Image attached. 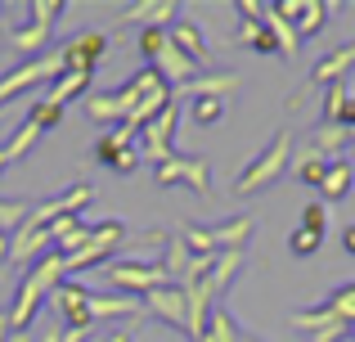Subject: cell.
<instances>
[{
	"label": "cell",
	"instance_id": "10",
	"mask_svg": "<svg viewBox=\"0 0 355 342\" xmlns=\"http://www.w3.org/2000/svg\"><path fill=\"white\" fill-rule=\"evenodd\" d=\"M108 50V36L104 32H86V36H77V41H68L63 45V68L68 72H95V63H99V54Z\"/></svg>",
	"mask_w": 355,
	"mask_h": 342
},
{
	"label": "cell",
	"instance_id": "7",
	"mask_svg": "<svg viewBox=\"0 0 355 342\" xmlns=\"http://www.w3.org/2000/svg\"><path fill=\"white\" fill-rule=\"evenodd\" d=\"M63 72V54H50V59H27L18 63L9 77H0V104L5 99H14L23 86H41V81H54Z\"/></svg>",
	"mask_w": 355,
	"mask_h": 342
},
{
	"label": "cell",
	"instance_id": "26",
	"mask_svg": "<svg viewBox=\"0 0 355 342\" xmlns=\"http://www.w3.org/2000/svg\"><path fill=\"white\" fill-rule=\"evenodd\" d=\"M320 243H324V234H315V230H306V225H297V230H293V239H288L293 257H311V253H320Z\"/></svg>",
	"mask_w": 355,
	"mask_h": 342
},
{
	"label": "cell",
	"instance_id": "12",
	"mask_svg": "<svg viewBox=\"0 0 355 342\" xmlns=\"http://www.w3.org/2000/svg\"><path fill=\"white\" fill-rule=\"evenodd\" d=\"M351 68H355V41H351V45H338L329 59L315 63L311 86H338V81H347V72H351Z\"/></svg>",
	"mask_w": 355,
	"mask_h": 342
},
{
	"label": "cell",
	"instance_id": "27",
	"mask_svg": "<svg viewBox=\"0 0 355 342\" xmlns=\"http://www.w3.org/2000/svg\"><path fill=\"white\" fill-rule=\"evenodd\" d=\"M139 50H144L148 63H153L157 54L166 50V32H162V27H144V32H139Z\"/></svg>",
	"mask_w": 355,
	"mask_h": 342
},
{
	"label": "cell",
	"instance_id": "32",
	"mask_svg": "<svg viewBox=\"0 0 355 342\" xmlns=\"http://www.w3.org/2000/svg\"><path fill=\"white\" fill-rule=\"evenodd\" d=\"M338 126L355 140V99H347V108H342V117H338Z\"/></svg>",
	"mask_w": 355,
	"mask_h": 342
},
{
	"label": "cell",
	"instance_id": "38",
	"mask_svg": "<svg viewBox=\"0 0 355 342\" xmlns=\"http://www.w3.org/2000/svg\"><path fill=\"white\" fill-rule=\"evenodd\" d=\"M248 342H261V338H248Z\"/></svg>",
	"mask_w": 355,
	"mask_h": 342
},
{
	"label": "cell",
	"instance_id": "25",
	"mask_svg": "<svg viewBox=\"0 0 355 342\" xmlns=\"http://www.w3.org/2000/svg\"><path fill=\"white\" fill-rule=\"evenodd\" d=\"M347 338H351V325H347V320H338V316L324 320L320 329H311V334H306V342H347Z\"/></svg>",
	"mask_w": 355,
	"mask_h": 342
},
{
	"label": "cell",
	"instance_id": "18",
	"mask_svg": "<svg viewBox=\"0 0 355 342\" xmlns=\"http://www.w3.org/2000/svg\"><path fill=\"white\" fill-rule=\"evenodd\" d=\"M239 86V77L234 72H207V77H193V81H184L180 86V95H220V90H234Z\"/></svg>",
	"mask_w": 355,
	"mask_h": 342
},
{
	"label": "cell",
	"instance_id": "36",
	"mask_svg": "<svg viewBox=\"0 0 355 342\" xmlns=\"http://www.w3.org/2000/svg\"><path fill=\"white\" fill-rule=\"evenodd\" d=\"M5 329H9V311H0V342H5Z\"/></svg>",
	"mask_w": 355,
	"mask_h": 342
},
{
	"label": "cell",
	"instance_id": "21",
	"mask_svg": "<svg viewBox=\"0 0 355 342\" xmlns=\"http://www.w3.org/2000/svg\"><path fill=\"white\" fill-rule=\"evenodd\" d=\"M329 162H333V158H324V153L306 149L302 158H297V180H302V185H324V171H329Z\"/></svg>",
	"mask_w": 355,
	"mask_h": 342
},
{
	"label": "cell",
	"instance_id": "13",
	"mask_svg": "<svg viewBox=\"0 0 355 342\" xmlns=\"http://www.w3.org/2000/svg\"><path fill=\"white\" fill-rule=\"evenodd\" d=\"M207 230H211V243H216V253H243L248 234L257 230V221L243 212V216H230V221H220V225H207Z\"/></svg>",
	"mask_w": 355,
	"mask_h": 342
},
{
	"label": "cell",
	"instance_id": "11",
	"mask_svg": "<svg viewBox=\"0 0 355 342\" xmlns=\"http://www.w3.org/2000/svg\"><path fill=\"white\" fill-rule=\"evenodd\" d=\"M144 311H148V316H157V320H166V325H175V329L189 325V320H184V289H175V284L148 293V298H144Z\"/></svg>",
	"mask_w": 355,
	"mask_h": 342
},
{
	"label": "cell",
	"instance_id": "6",
	"mask_svg": "<svg viewBox=\"0 0 355 342\" xmlns=\"http://www.w3.org/2000/svg\"><path fill=\"white\" fill-rule=\"evenodd\" d=\"M175 117H180V108H175V104H166L162 113H157L153 122H148L144 131H139V153H144L148 162H157V167L175 158V149H171V135H175Z\"/></svg>",
	"mask_w": 355,
	"mask_h": 342
},
{
	"label": "cell",
	"instance_id": "4",
	"mask_svg": "<svg viewBox=\"0 0 355 342\" xmlns=\"http://www.w3.org/2000/svg\"><path fill=\"white\" fill-rule=\"evenodd\" d=\"M104 275H108L113 289H121V298H139V302H144L153 289H166V284H171L162 266H139V262H117V266L108 262Z\"/></svg>",
	"mask_w": 355,
	"mask_h": 342
},
{
	"label": "cell",
	"instance_id": "29",
	"mask_svg": "<svg viewBox=\"0 0 355 342\" xmlns=\"http://www.w3.org/2000/svg\"><path fill=\"white\" fill-rule=\"evenodd\" d=\"M302 225H306V230H315V234H324V225H329V203H306Z\"/></svg>",
	"mask_w": 355,
	"mask_h": 342
},
{
	"label": "cell",
	"instance_id": "9",
	"mask_svg": "<svg viewBox=\"0 0 355 342\" xmlns=\"http://www.w3.org/2000/svg\"><path fill=\"white\" fill-rule=\"evenodd\" d=\"M157 185H189L193 194H211V171L202 158H171L153 171Z\"/></svg>",
	"mask_w": 355,
	"mask_h": 342
},
{
	"label": "cell",
	"instance_id": "37",
	"mask_svg": "<svg viewBox=\"0 0 355 342\" xmlns=\"http://www.w3.org/2000/svg\"><path fill=\"white\" fill-rule=\"evenodd\" d=\"M9 342H27V338H23V334H14V338H9Z\"/></svg>",
	"mask_w": 355,
	"mask_h": 342
},
{
	"label": "cell",
	"instance_id": "20",
	"mask_svg": "<svg viewBox=\"0 0 355 342\" xmlns=\"http://www.w3.org/2000/svg\"><path fill=\"white\" fill-rule=\"evenodd\" d=\"M220 117H225V99L220 95H198L189 104V122L193 126H216Z\"/></svg>",
	"mask_w": 355,
	"mask_h": 342
},
{
	"label": "cell",
	"instance_id": "17",
	"mask_svg": "<svg viewBox=\"0 0 355 342\" xmlns=\"http://www.w3.org/2000/svg\"><path fill=\"white\" fill-rule=\"evenodd\" d=\"M266 27L275 32V41H279V59H293V54H297V45H302V41H297L293 23H288V18L279 14L275 5H266Z\"/></svg>",
	"mask_w": 355,
	"mask_h": 342
},
{
	"label": "cell",
	"instance_id": "34",
	"mask_svg": "<svg viewBox=\"0 0 355 342\" xmlns=\"http://www.w3.org/2000/svg\"><path fill=\"white\" fill-rule=\"evenodd\" d=\"M9 243H14V234H0V262H9Z\"/></svg>",
	"mask_w": 355,
	"mask_h": 342
},
{
	"label": "cell",
	"instance_id": "30",
	"mask_svg": "<svg viewBox=\"0 0 355 342\" xmlns=\"http://www.w3.org/2000/svg\"><path fill=\"white\" fill-rule=\"evenodd\" d=\"M104 167H113V171H121V176H130L139 167V153L135 149H121V153H108L104 158Z\"/></svg>",
	"mask_w": 355,
	"mask_h": 342
},
{
	"label": "cell",
	"instance_id": "5",
	"mask_svg": "<svg viewBox=\"0 0 355 342\" xmlns=\"http://www.w3.org/2000/svg\"><path fill=\"white\" fill-rule=\"evenodd\" d=\"M27 9H32V23L18 27V32H9L5 41L14 45V50H23V54H36V50L45 45V36L54 32V18H59L68 5H63V0H32Z\"/></svg>",
	"mask_w": 355,
	"mask_h": 342
},
{
	"label": "cell",
	"instance_id": "14",
	"mask_svg": "<svg viewBox=\"0 0 355 342\" xmlns=\"http://www.w3.org/2000/svg\"><path fill=\"white\" fill-rule=\"evenodd\" d=\"M166 36H171V45L193 63V68H207V36H202L193 23H184V18H180V23H171V32H166Z\"/></svg>",
	"mask_w": 355,
	"mask_h": 342
},
{
	"label": "cell",
	"instance_id": "2",
	"mask_svg": "<svg viewBox=\"0 0 355 342\" xmlns=\"http://www.w3.org/2000/svg\"><path fill=\"white\" fill-rule=\"evenodd\" d=\"M288 162H293V131H279L275 140H270L266 149L243 167V176L234 180V194L248 198V194H257V189H270V185L288 171Z\"/></svg>",
	"mask_w": 355,
	"mask_h": 342
},
{
	"label": "cell",
	"instance_id": "28",
	"mask_svg": "<svg viewBox=\"0 0 355 342\" xmlns=\"http://www.w3.org/2000/svg\"><path fill=\"white\" fill-rule=\"evenodd\" d=\"M130 14H135V18H148V27H162L166 18L175 14V5H171V0H157V5H139V9H130Z\"/></svg>",
	"mask_w": 355,
	"mask_h": 342
},
{
	"label": "cell",
	"instance_id": "31",
	"mask_svg": "<svg viewBox=\"0 0 355 342\" xmlns=\"http://www.w3.org/2000/svg\"><path fill=\"white\" fill-rule=\"evenodd\" d=\"M324 320H333V316H329L324 307H320V311H302V316H293V329H302V334H311V329H320Z\"/></svg>",
	"mask_w": 355,
	"mask_h": 342
},
{
	"label": "cell",
	"instance_id": "35",
	"mask_svg": "<svg viewBox=\"0 0 355 342\" xmlns=\"http://www.w3.org/2000/svg\"><path fill=\"white\" fill-rule=\"evenodd\" d=\"M104 342H130L126 329H113V334H104Z\"/></svg>",
	"mask_w": 355,
	"mask_h": 342
},
{
	"label": "cell",
	"instance_id": "23",
	"mask_svg": "<svg viewBox=\"0 0 355 342\" xmlns=\"http://www.w3.org/2000/svg\"><path fill=\"white\" fill-rule=\"evenodd\" d=\"M347 81H338V86H324V126H338L342 108H347Z\"/></svg>",
	"mask_w": 355,
	"mask_h": 342
},
{
	"label": "cell",
	"instance_id": "8",
	"mask_svg": "<svg viewBox=\"0 0 355 342\" xmlns=\"http://www.w3.org/2000/svg\"><path fill=\"white\" fill-rule=\"evenodd\" d=\"M54 311L63 316V325H68V329H95L90 289H81V284H72V280H63L59 289H54Z\"/></svg>",
	"mask_w": 355,
	"mask_h": 342
},
{
	"label": "cell",
	"instance_id": "22",
	"mask_svg": "<svg viewBox=\"0 0 355 342\" xmlns=\"http://www.w3.org/2000/svg\"><path fill=\"white\" fill-rule=\"evenodd\" d=\"M324 311H329V316H338V320H347V325L355 329V284H342L338 293H329Z\"/></svg>",
	"mask_w": 355,
	"mask_h": 342
},
{
	"label": "cell",
	"instance_id": "24",
	"mask_svg": "<svg viewBox=\"0 0 355 342\" xmlns=\"http://www.w3.org/2000/svg\"><path fill=\"white\" fill-rule=\"evenodd\" d=\"M27 122H36L41 131H50V126H59V122H63V108H59V104H50V99L41 95L32 108H27Z\"/></svg>",
	"mask_w": 355,
	"mask_h": 342
},
{
	"label": "cell",
	"instance_id": "1",
	"mask_svg": "<svg viewBox=\"0 0 355 342\" xmlns=\"http://www.w3.org/2000/svg\"><path fill=\"white\" fill-rule=\"evenodd\" d=\"M63 280H68V262H63V253H45L41 262L27 266L23 284H18V298H14V307H9V329H14V334H23V329L36 320L41 298H45V293H54Z\"/></svg>",
	"mask_w": 355,
	"mask_h": 342
},
{
	"label": "cell",
	"instance_id": "15",
	"mask_svg": "<svg viewBox=\"0 0 355 342\" xmlns=\"http://www.w3.org/2000/svg\"><path fill=\"white\" fill-rule=\"evenodd\" d=\"M351 185H355V162L347 158V153H342V158H333V162H329V171H324V185H320L324 198H320V203H338V198H347Z\"/></svg>",
	"mask_w": 355,
	"mask_h": 342
},
{
	"label": "cell",
	"instance_id": "39",
	"mask_svg": "<svg viewBox=\"0 0 355 342\" xmlns=\"http://www.w3.org/2000/svg\"><path fill=\"white\" fill-rule=\"evenodd\" d=\"M351 338H355V329H351Z\"/></svg>",
	"mask_w": 355,
	"mask_h": 342
},
{
	"label": "cell",
	"instance_id": "3",
	"mask_svg": "<svg viewBox=\"0 0 355 342\" xmlns=\"http://www.w3.org/2000/svg\"><path fill=\"white\" fill-rule=\"evenodd\" d=\"M126 239V225L121 221H104V225H90V239L77 248L72 257H63L68 262V275L77 271H90V266H108V257H113V248Z\"/></svg>",
	"mask_w": 355,
	"mask_h": 342
},
{
	"label": "cell",
	"instance_id": "16",
	"mask_svg": "<svg viewBox=\"0 0 355 342\" xmlns=\"http://www.w3.org/2000/svg\"><path fill=\"white\" fill-rule=\"evenodd\" d=\"M90 77H95V72H68V68H63L59 77L50 81V90H45V99H50V104H59V108H63V104H68V99H77L81 90L90 86Z\"/></svg>",
	"mask_w": 355,
	"mask_h": 342
},
{
	"label": "cell",
	"instance_id": "19",
	"mask_svg": "<svg viewBox=\"0 0 355 342\" xmlns=\"http://www.w3.org/2000/svg\"><path fill=\"white\" fill-rule=\"evenodd\" d=\"M198 342H239V325L230 320V311L225 307H216L207 316V329H202V338Z\"/></svg>",
	"mask_w": 355,
	"mask_h": 342
},
{
	"label": "cell",
	"instance_id": "33",
	"mask_svg": "<svg viewBox=\"0 0 355 342\" xmlns=\"http://www.w3.org/2000/svg\"><path fill=\"white\" fill-rule=\"evenodd\" d=\"M342 248L355 257V221H347V230H342Z\"/></svg>",
	"mask_w": 355,
	"mask_h": 342
}]
</instances>
